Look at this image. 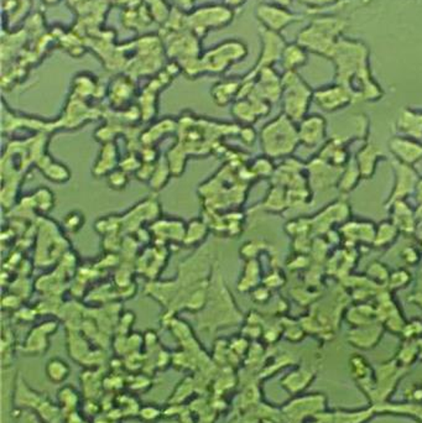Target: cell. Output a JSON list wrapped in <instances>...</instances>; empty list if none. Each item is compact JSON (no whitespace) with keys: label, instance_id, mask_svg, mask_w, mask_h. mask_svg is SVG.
Here are the masks:
<instances>
[{"label":"cell","instance_id":"cell-1","mask_svg":"<svg viewBox=\"0 0 422 423\" xmlns=\"http://www.w3.org/2000/svg\"><path fill=\"white\" fill-rule=\"evenodd\" d=\"M347 28V22L335 17H319L313 19L297 35L296 43L308 52L329 59L335 52L342 33Z\"/></svg>","mask_w":422,"mask_h":423},{"label":"cell","instance_id":"cell-11","mask_svg":"<svg viewBox=\"0 0 422 423\" xmlns=\"http://www.w3.org/2000/svg\"><path fill=\"white\" fill-rule=\"evenodd\" d=\"M353 94L337 83L335 86H329L324 89H318L313 93V98L317 102L318 105L327 110L340 109V107L349 105Z\"/></svg>","mask_w":422,"mask_h":423},{"label":"cell","instance_id":"cell-6","mask_svg":"<svg viewBox=\"0 0 422 423\" xmlns=\"http://www.w3.org/2000/svg\"><path fill=\"white\" fill-rule=\"evenodd\" d=\"M406 371L407 368L401 367L400 364L396 363V360L380 364V367L375 369V385L369 397L370 402H373V406H378L389 400Z\"/></svg>","mask_w":422,"mask_h":423},{"label":"cell","instance_id":"cell-20","mask_svg":"<svg viewBox=\"0 0 422 423\" xmlns=\"http://www.w3.org/2000/svg\"><path fill=\"white\" fill-rule=\"evenodd\" d=\"M43 171H44L45 176L55 182L67 181L68 177L71 176L70 171L67 170L65 166L55 164V161L46 162V166L43 167Z\"/></svg>","mask_w":422,"mask_h":423},{"label":"cell","instance_id":"cell-25","mask_svg":"<svg viewBox=\"0 0 422 423\" xmlns=\"http://www.w3.org/2000/svg\"><path fill=\"white\" fill-rule=\"evenodd\" d=\"M299 1L310 9L319 10V9H324L329 6H332L336 0H299Z\"/></svg>","mask_w":422,"mask_h":423},{"label":"cell","instance_id":"cell-4","mask_svg":"<svg viewBox=\"0 0 422 423\" xmlns=\"http://www.w3.org/2000/svg\"><path fill=\"white\" fill-rule=\"evenodd\" d=\"M282 97L285 105L286 114L301 116L306 111L310 100L313 98V92L307 86L296 71H286L281 77Z\"/></svg>","mask_w":422,"mask_h":423},{"label":"cell","instance_id":"cell-23","mask_svg":"<svg viewBox=\"0 0 422 423\" xmlns=\"http://www.w3.org/2000/svg\"><path fill=\"white\" fill-rule=\"evenodd\" d=\"M128 185V175L124 170H113L108 174V186L113 190H123Z\"/></svg>","mask_w":422,"mask_h":423},{"label":"cell","instance_id":"cell-10","mask_svg":"<svg viewBox=\"0 0 422 423\" xmlns=\"http://www.w3.org/2000/svg\"><path fill=\"white\" fill-rule=\"evenodd\" d=\"M57 330L55 322H45L31 330L22 344V352L27 355H41L50 348L49 335Z\"/></svg>","mask_w":422,"mask_h":423},{"label":"cell","instance_id":"cell-8","mask_svg":"<svg viewBox=\"0 0 422 423\" xmlns=\"http://www.w3.org/2000/svg\"><path fill=\"white\" fill-rule=\"evenodd\" d=\"M255 17L262 24V28L268 29L275 33H281L284 29L295 22H301L303 19V15L291 11L286 6L265 1L257 6Z\"/></svg>","mask_w":422,"mask_h":423},{"label":"cell","instance_id":"cell-31","mask_svg":"<svg viewBox=\"0 0 422 423\" xmlns=\"http://www.w3.org/2000/svg\"><path fill=\"white\" fill-rule=\"evenodd\" d=\"M419 359L422 362V346L421 343H419Z\"/></svg>","mask_w":422,"mask_h":423},{"label":"cell","instance_id":"cell-22","mask_svg":"<svg viewBox=\"0 0 422 423\" xmlns=\"http://www.w3.org/2000/svg\"><path fill=\"white\" fill-rule=\"evenodd\" d=\"M161 416H163L161 410L153 405L140 407V411L137 413V418H140V421L145 423H155L161 418Z\"/></svg>","mask_w":422,"mask_h":423},{"label":"cell","instance_id":"cell-30","mask_svg":"<svg viewBox=\"0 0 422 423\" xmlns=\"http://www.w3.org/2000/svg\"><path fill=\"white\" fill-rule=\"evenodd\" d=\"M46 4H50V6H52V4H56V3H59L60 0H44Z\"/></svg>","mask_w":422,"mask_h":423},{"label":"cell","instance_id":"cell-17","mask_svg":"<svg viewBox=\"0 0 422 423\" xmlns=\"http://www.w3.org/2000/svg\"><path fill=\"white\" fill-rule=\"evenodd\" d=\"M45 373L52 384H63L71 374V368L63 359L51 357L46 363Z\"/></svg>","mask_w":422,"mask_h":423},{"label":"cell","instance_id":"cell-26","mask_svg":"<svg viewBox=\"0 0 422 423\" xmlns=\"http://www.w3.org/2000/svg\"><path fill=\"white\" fill-rule=\"evenodd\" d=\"M62 423H91L88 420H86L84 417V415H81V413H70V415H66L65 418H63V421Z\"/></svg>","mask_w":422,"mask_h":423},{"label":"cell","instance_id":"cell-29","mask_svg":"<svg viewBox=\"0 0 422 423\" xmlns=\"http://www.w3.org/2000/svg\"><path fill=\"white\" fill-rule=\"evenodd\" d=\"M265 3H273V4H278V6L289 8L291 3H292V0H268V1H265Z\"/></svg>","mask_w":422,"mask_h":423},{"label":"cell","instance_id":"cell-12","mask_svg":"<svg viewBox=\"0 0 422 423\" xmlns=\"http://www.w3.org/2000/svg\"><path fill=\"white\" fill-rule=\"evenodd\" d=\"M316 374V370L312 368L297 367L281 379V387L291 396L301 395L312 384Z\"/></svg>","mask_w":422,"mask_h":423},{"label":"cell","instance_id":"cell-5","mask_svg":"<svg viewBox=\"0 0 422 423\" xmlns=\"http://www.w3.org/2000/svg\"><path fill=\"white\" fill-rule=\"evenodd\" d=\"M327 410V399L324 394H301L294 396L282 407L281 413L289 423H302L306 418L318 417Z\"/></svg>","mask_w":422,"mask_h":423},{"label":"cell","instance_id":"cell-14","mask_svg":"<svg viewBox=\"0 0 422 423\" xmlns=\"http://www.w3.org/2000/svg\"><path fill=\"white\" fill-rule=\"evenodd\" d=\"M383 337V330L378 327H362L361 330H353L349 333V343L362 351H369L377 346L380 338Z\"/></svg>","mask_w":422,"mask_h":423},{"label":"cell","instance_id":"cell-27","mask_svg":"<svg viewBox=\"0 0 422 423\" xmlns=\"http://www.w3.org/2000/svg\"><path fill=\"white\" fill-rule=\"evenodd\" d=\"M118 420L119 418H115L112 416V415H103V416H100V417L94 418L93 423H119L118 422Z\"/></svg>","mask_w":422,"mask_h":423},{"label":"cell","instance_id":"cell-15","mask_svg":"<svg viewBox=\"0 0 422 423\" xmlns=\"http://www.w3.org/2000/svg\"><path fill=\"white\" fill-rule=\"evenodd\" d=\"M307 61H308V51L297 43H291L286 45L280 62L285 68V71H297L300 67L306 65Z\"/></svg>","mask_w":422,"mask_h":423},{"label":"cell","instance_id":"cell-18","mask_svg":"<svg viewBox=\"0 0 422 423\" xmlns=\"http://www.w3.org/2000/svg\"><path fill=\"white\" fill-rule=\"evenodd\" d=\"M241 84L243 82H236V81H223L217 83L212 89V95L217 105H227L230 99L233 98V95L241 92Z\"/></svg>","mask_w":422,"mask_h":423},{"label":"cell","instance_id":"cell-24","mask_svg":"<svg viewBox=\"0 0 422 423\" xmlns=\"http://www.w3.org/2000/svg\"><path fill=\"white\" fill-rule=\"evenodd\" d=\"M406 400L412 403H422V384H414L406 391Z\"/></svg>","mask_w":422,"mask_h":423},{"label":"cell","instance_id":"cell-7","mask_svg":"<svg viewBox=\"0 0 422 423\" xmlns=\"http://www.w3.org/2000/svg\"><path fill=\"white\" fill-rule=\"evenodd\" d=\"M233 17L234 10L230 9L229 6H209L199 8L192 13L187 17V22L191 25L192 30L197 33V36H199L201 31L206 33L209 30L225 28V25L232 22Z\"/></svg>","mask_w":422,"mask_h":423},{"label":"cell","instance_id":"cell-3","mask_svg":"<svg viewBox=\"0 0 422 423\" xmlns=\"http://www.w3.org/2000/svg\"><path fill=\"white\" fill-rule=\"evenodd\" d=\"M248 46L239 40H227L222 44L212 47L203 56L202 65L204 72L222 73L230 65L243 61L248 55Z\"/></svg>","mask_w":422,"mask_h":423},{"label":"cell","instance_id":"cell-21","mask_svg":"<svg viewBox=\"0 0 422 423\" xmlns=\"http://www.w3.org/2000/svg\"><path fill=\"white\" fill-rule=\"evenodd\" d=\"M83 224H84V217L78 210H72L63 220V226L70 233H77V231H81Z\"/></svg>","mask_w":422,"mask_h":423},{"label":"cell","instance_id":"cell-9","mask_svg":"<svg viewBox=\"0 0 422 423\" xmlns=\"http://www.w3.org/2000/svg\"><path fill=\"white\" fill-rule=\"evenodd\" d=\"M260 38H262L260 57L257 62V66L254 67V70L249 73V76H247V77H253L262 68L271 67L275 62L281 60L282 51L287 45L285 39L280 35V33H275V31H271L268 29H260Z\"/></svg>","mask_w":422,"mask_h":423},{"label":"cell","instance_id":"cell-16","mask_svg":"<svg viewBox=\"0 0 422 423\" xmlns=\"http://www.w3.org/2000/svg\"><path fill=\"white\" fill-rule=\"evenodd\" d=\"M57 405L60 406L63 415L77 413L81 406L80 392L72 385H65L57 391Z\"/></svg>","mask_w":422,"mask_h":423},{"label":"cell","instance_id":"cell-19","mask_svg":"<svg viewBox=\"0 0 422 423\" xmlns=\"http://www.w3.org/2000/svg\"><path fill=\"white\" fill-rule=\"evenodd\" d=\"M419 359V344H414L412 341H406L404 346H401L399 352L396 354V363L400 364L401 367L409 368L410 365L416 362Z\"/></svg>","mask_w":422,"mask_h":423},{"label":"cell","instance_id":"cell-28","mask_svg":"<svg viewBox=\"0 0 422 423\" xmlns=\"http://www.w3.org/2000/svg\"><path fill=\"white\" fill-rule=\"evenodd\" d=\"M247 0H225V4L227 6H229L230 9H236V8H241Z\"/></svg>","mask_w":422,"mask_h":423},{"label":"cell","instance_id":"cell-13","mask_svg":"<svg viewBox=\"0 0 422 423\" xmlns=\"http://www.w3.org/2000/svg\"><path fill=\"white\" fill-rule=\"evenodd\" d=\"M349 369L353 379L366 396L370 397L375 385V370L368 363L367 359L356 354L349 360Z\"/></svg>","mask_w":422,"mask_h":423},{"label":"cell","instance_id":"cell-2","mask_svg":"<svg viewBox=\"0 0 422 423\" xmlns=\"http://www.w3.org/2000/svg\"><path fill=\"white\" fill-rule=\"evenodd\" d=\"M337 67V83L348 87L352 77L372 83L369 70V49L362 41L340 38L331 57Z\"/></svg>","mask_w":422,"mask_h":423}]
</instances>
